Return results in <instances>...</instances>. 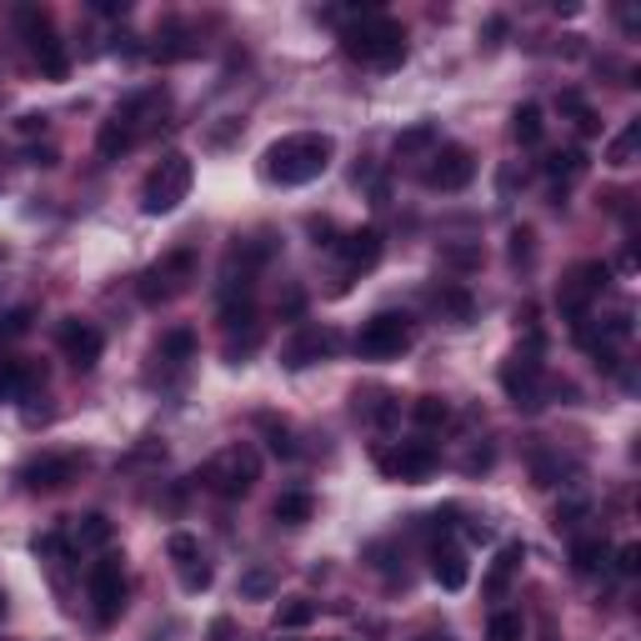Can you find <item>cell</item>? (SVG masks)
<instances>
[{"label":"cell","mask_w":641,"mask_h":641,"mask_svg":"<svg viewBox=\"0 0 641 641\" xmlns=\"http://www.w3.org/2000/svg\"><path fill=\"white\" fill-rule=\"evenodd\" d=\"M311 621H316V602H311V596H291V602L276 606L271 627L276 631H301V627H311Z\"/></svg>","instance_id":"cell-29"},{"label":"cell","mask_w":641,"mask_h":641,"mask_svg":"<svg viewBox=\"0 0 641 641\" xmlns=\"http://www.w3.org/2000/svg\"><path fill=\"white\" fill-rule=\"evenodd\" d=\"M336 161V141L326 131H296V136H281V141L266 145L261 155V176L271 186H311L331 171Z\"/></svg>","instance_id":"cell-1"},{"label":"cell","mask_w":641,"mask_h":641,"mask_svg":"<svg viewBox=\"0 0 641 641\" xmlns=\"http://www.w3.org/2000/svg\"><path fill=\"white\" fill-rule=\"evenodd\" d=\"M0 617H5V592H0Z\"/></svg>","instance_id":"cell-51"},{"label":"cell","mask_w":641,"mask_h":641,"mask_svg":"<svg viewBox=\"0 0 641 641\" xmlns=\"http://www.w3.org/2000/svg\"><path fill=\"white\" fill-rule=\"evenodd\" d=\"M617 571H621V576H637V571H641V547H637V541H627V547L617 551Z\"/></svg>","instance_id":"cell-44"},{"label":"cell","mask_w":641,"mask_h":641,"mask_svg":"<svg viewBox=\"0 0 641 641\" xmlns=\"http://www.w3.org/2000/svg\"><path fill=\"white\" fill-rule=\"evenodd\" d=\"M441 266H452V271H476L481 266V246L466 241V246H441Z\"/></svg>","instance_id":"cell-39"},{"label":"cell","mask_w":641,"mask_h":641,"mask_svg":"<svg viewBox=\"0 0 641 641\" xmlns=\"http://www.w3.org/2000/svg\"><path fill=\"white\" fill-rule=\"evenodd\" d=\"M261 427H266V436H271V452L276 456H296V441H291V427H285V421L261 416Z\"/></svg>","instance_id":"cell-40"},{"label":"cell","mask_w":641,"mask_h":641,"mask_svg":"<svg viewBox=\"0 0 641 641\" xmlns=\"http://www.w3.org/2000/svg\"><path fill=\"white\" fill-rule=\"evenodd\" d=\"M436 145H441L436 120H416V126H406V131L396 136V155H431Z\"/></svg>","instance_id":"cell-27"},{"label":"cell","mask_w":641,"mask_h":641,"mask_svg":"<svg viewBox=\"0 0 641 641\" xmlns=\"http://www.w3.org/2000/svg\"><path fill=\"white\" fill-rule=\"evenodd\" d=\"M341 261L351 276H366L381 266V256H386V236H381V226H361V231H346L341 241Z\"/></svg>","instance_id":"cell-16"},{"label":"cell","mask_w":641,"mask_h":641,"mask_svg":"<svg viewBox=\"0 0 641 641\" xmlns=\"http://www.w3.org/2000/svg\"><path fill=\"white\" fill-rule=\"evenodd\" d=\"M561 110H567V116L576 120V131H582V136L602 131V120H596V110L586 106V101H582V95H576V91H561Z\"/></svg>","instance_id":"cell-37"},{"label":"cell","mask_w":641,"mask_h":641,"mask_svg":"<svg viewBox=\"0 0 641 641\" xmlns=\"http://www.w3.org/2000/svg\"><path fill=\"white\" fill-rule=\"evenodd\" d=\"M60 351H66V361H71L75 371H91L95 361H101V351H106V336H101V326H91V320L81 316H66L56 331Z\"/></svg>","instance_id":"cell-14"},{"label":"cell","mask_w":641,"mask_h":641,"mask_svg":"<svg viewBox=\"0 0 641 641\" xmlns=\"http://www.w3.org/2000/svg\"><path fill=\"white\" fill-rule=\"evenodd\" d=\"M85 592H91L95 621L110 627V621L126 611V561H120L116 551H101V557L91 561V571H85Z\"/></svg>","instance_id":"cell-8"},{"label":"cell","mask_w":641,"mask_h":641,"mask_svg":"<svg viewBox=\"0 0 641 641\" xmlns=\"http://www.w3.org/2000/svg\"><path fill=\"white\" fill-rule=\"evenodd\" d=\"M176 576H180V586H186V592L196 596V592H206V586H211V561H206L201 551H196L190 561H176Z\"/></svg>","instance_id":"cell-35"},{"label":"cell","mask_w":641,"mask_h":641,"mask_svg":"<svg viewBox=\"0 0 641 641\" xmlns=\"http://www.w3.org/2000/svg\"><path fill=\"white\" fill-rule=\"evenodd\" d=\"M466 536H471V541H491V526L487 522H466Z\"/></svg>","instance_id":"cell-49"},{"label":"cell","mask_w":641,"mask_h":641,"mask_svg":"<svg viewBox=\"0 0 641 641\" xmlns=\"http://www.w3.org/2000/svg\"><path fill=\"white\" fill-rule=\"evenodd\" d=\"M541 171H547L551 180L582 176V171H586V151H582V145H571V151H551V155H547V166H541Z\"/></svg>","instance_id":"cell-33"},{"label":"cell","mask_w":641,"mask_h":641,"mask_svg":"<svg viewBox=\"0 0 641 641\" xmlns=\"http://www.w3.org/2000/svg\"><path fill=\"white\" fill-rule=\"evenodd\" d=\"M586 516V501H567V506L557 511V526H576Z\"/></svg>","instance_id":"cell-46"},{"label":"cell","mask_w":641,"mask_h":641,"mask_svg":"<svg viewBox=\"0 0 641 641\" xmlns=\"http://www.w3.org/2000/svg\"><path fill=\"white\" fill-rule=\"evenodd\" d=\"M541 136H547V116H541V106H532V101H526V106L511 110V141H516V145H536Z\"/></svg>","instance_id":"cell-26"},{"label":"cell","mask_w":641,"mask_h":641,"mask_svg":"<svg viewBox=\"0 0 641 641\" xmlns=\"http://www.w3.org/2000/svg\"><path fill=\"white\" fill-rule=\"evenodd\" d=\"M31 331V306H11L0 316V341H11V336H25Z\"/></svg>","instance_id":"cell-41"},{"label":"cell","mask_w":641,"mask_h":641,"mask_svg":"<svg viewBox=\"0 0 641 641\" xmlns=\"http://www.w3.org/2000/svg\"><path fill=\"white\" fill-rule=\"evenodd\" d=\"M411 421L421 431L446 427V421H452V401H446V396H416V401H411Z\"/></svg>","instance_id":"cell-30"},{"label":"cell","mask_w":641,"mask_h":641,"mask_svg":"<svg viewBox=\"0 0 641 641\" xmlns=\"http://www.w3.org/2000/svg\"><path fill=\"white\" fill-rule=\"evenodd\" d=\"M341 56L357 60V66H371V71H396L406 60V25L376 11V5H366L341 31Z\"/></svg>","instance_id":"cell-2"},{"label":"cell","mask_w":641,"mask_h":641,"mask_svg":"<svg viewBox=\"0 0 641 641\" xmlns=\"http://www.w3.org/2000/svg\"><path fill=\"white\" fill-rule=\"evenodd\" d=\"M201 481L215 491V497L236 501V497H246V491L261 481V456L250 452L246 441H241V446H221V452L201 466Z\"/></svg>","instance_id":"cell-6"},{"label":"cell","mask_w":641,"mask_h":641,"mask_svg":"<svg viewBox=\"0 0 641 641\" xmlns=\"http://www.w3.org/2000/svg\"><path fill=\"white\" fill-rule=\"evenodd\" d=\"M40 366L25 357H0V401H25L40 386Z\"/></svg>","instance_id":"cell-18"},{"label":"cell","mask_w":641,"mask_h":641,"mask_svg":"<svg viewBox=\"0 0 641 641\" xmlns=\"http://www.w3.org/2000/svg\"><path fill=\"white\" fill-rule=\"evenodd\" d=\"M491 462H497V452H491V446H471V452L462 456V471H466V476L491 471Z\"/></svg>","instance_id":"cell-43"},{"label":"cell","mask_w":641,"mask_h":641,"mask_svg":"<svg viewBox=\"0 0 641 641\" xmlns=\"http://www.w3.org/2000/svg\"><path fill=\"white\" fill-rule=\"evenodd\" d=\"M416 641H456L452 631H427V637H416Z\"/></svg>","instance_id":"cell-50"},{"label":"cell","mask_w":641,"mask_h":641,"mask_svg":"<svg viewBox=\"0 0 641 641\" xmlns=\"http://www.w3.org/2000/svg\"><path fill=\"white\" fill-rule=\"evenodd\" d=\"M637 151H641V120H627V126H621V136L611 145H606V166H631V161H637Z\"/></svg>","instance_id":"cell-31"},{"label":"cell","mask_w":641,"mask_h":641,"mask_svg":"<svg viewBox=\"0 0 641 641\" xmlns=\"http://www.w3.org/2000/svg\"><path fill=\"white\" fill-rule=\"evenodd\" d=\"M487 641H526V621H522V611H491V621H487Z\"/></svg>","instance_id":"cell-34"},{"label":"cell","mask_w":641,"mask_h":641,"mask_svg":"<svg viewBox=\"0 0 641 641\" xmlns=\"http://www.w3.org/2000/svg\"><path fill=\"white\" fill-rule=\"evenodd\" d=\"M541 381H547V371H541V346H522V351H511V357L501 361V392L516 406H526V411L541 406Z\"/></svg>","instance_id":"cell-10"},{"label":"cell","mask_w":641,"mask_h":641,"mask_svg":"<svg viewBox=\"0 0 641 641\" xmlns=\"http://www.w3.org/2000/svg\"><path fill=\"white\" fill-rule=\"evenodd\" d=\"M271 516L281 526H306L311 516H316V497H311V491H281L276 506H271Z\"/></svg>","instance_id":"cell-24"},{"label":"cell","mask_w":641,"mask_h":641,"mask_svg":"<svg viewBox=\"0 0 641 641\" xmlns=\"http://www.w3.org/2000/svg\"><path fill=\"white\" fill-rule=\"evenodd\" d=\"M166 551H171V561H190L196 551H201V541H196L190 532H176V536L166 541Z\"/></svg>","instance_id":"cell-42"},{"label":"cell","mask_w":641,"mask_h":641,"mask_svg":"<svg viewBox=\"0 0 641 641\" xmlns=\"http://www.w3.org/2000/svg\"><path fill=\"white\" fill-rule=\"evenodd\" d=\"M571 466L561 462V452H547V446H536L532 452V476H536V487H561V476H567Z\"/></svg>","instance_id":"cell-32"},{"label":"cell","mask_w":641,"mask_h":641,"mask_svg":"<svg viewBox=\"0 0 641 641\" xmlns=\"http://www.w3.org/2000/svg\"><path fill=\"white\" fill-rule=\"evenodd\" d=\"M511 261H532V231H511Z\"/></svg>","instance_id":"cell-45"},{"label":"cell","mask_w":641,"mask_h":641,"mask_svg":"<svg viewBox=\"0 0 641 641\" xmlns=\"http://www.w3.org/2000/svg\"><path fill=\"white\" fill-rule=\"evenodd\" d=\"M190 281H196V246H176V250H166L155 266H145L141 281H136V291H141L145 306H166V301H176Z\"/></svg>","instance_id":"cell-7"},{"label":"cell","mask_w":641,"mask_h":641,"mask_svg":"<svg viewBox=\"0 0 641 641\" xmlns=\"http://www.w3.org/2000/svg\"><path fill=\"white\" fill-rule=\"evenodd\" d=\"M436 306H441V316L456 320V326H466V320L476 316L471 291H466V285H456V281H441V285H436Z\"/></svg>","instance_id":"cell-25"},{"label":"cell","mask_w":641,"mask_h":641,"mask_svg":"<svg viewBox=\"0 0 641 641\" xmlns=\"http://www.w3.org/2000/svg\"><path fill=\"white\" fill-rule=\"evenodd\" d=\"M271 592H276V571H271V567L241 571V596H246V602H266Z\"/></svg>","instance_id":"cell-36"},{"label":"cell","mask_w":641,"mask_h":641,"mask_svg":"<svg viewBox=\"0 0 641 641\" xmlns=\"http://www.w3.org/2000/svg\"><path fill=\"white\" fill-rule=\"evenodd\" d=\"M15 31H21L31 60L40 66V75H50V81H66V75H71V50L56 36L50 11H40V5H15Z\"/></svg>","instance_id":"cell-4"},{"label":"cell","mask_w":641,"mask_h":641,"mask_svg":"<svg viewBox=\"0 0 641 641\" xmlns=\"http://www.w3.org/2000/svg\"><path fill=\"white\" fill-rule=\"evenodd\" d=\"M431 582H436L441 592H462V586L471 582L466 551H456V547H436V551H431Z\"/></svg>","instance_id":"cell-20"},{"label":"cell","mask_w":641,"mask_h":641,"mask_svg":"<svg viewBox=\"0 0 641 641\" xmlns=\"http://www.w3.org/2000/svg\"><path fill=\"white\" fill-rule=\"evenodd\" d=\"M606 285H611V266H606V261H582V266H571V271L561 276L557 306L567 311L571 320H582V316H592V301H602Z\"/></svg>","instance_id":"cell-9"},{"label":"cell","mask_w":641,"mask_h":641,"mask_svg":"<svg viewBox=\"0 0 641 641\" xmlns=\"http://www.w3.org/2000/svg\"><path fill=\"white\" fill-rule=\"evenodd\" d=\"M85 471V456L81 452H56V456H40L21 471L25 491H36V497H50V491H66L71 481H81Z\"/></svg>","instance_id":"cell-13"},{"label":"cell","mask_w":641,"mask_h":641,"mask_svg":"<svg viewBox=\"0 0 641 641\" xmlns=\"http://www.w3.org/2000/svg\"><path fill=\"white\" fill-rule=\"evenodd\" d=\"M31 551H36V557H46V561H71L75 557V541H66L60 532H46V536H36V541H31Z\"/></svg>","instance_id":"cell-38"},{"label":"cell","mask_w":641,"mask_h":641,"mask_svg":"<svg viewBox=\"0 0 641 641\" xmlns=\"http://www.w3.org/2000/svg\"><path fill=\"white\" fill-rule=\"evenodd\" d=\"M190 186H196V161H190L186 151H166L141 180V211L145 215H171L190 196Z\"/></svg>","instance_id":"cell-3"},{"label":"cell","mask_w":641,"mask_h":641,"mask_svg":"<svg viewBox=\"0 0 641 641\" xmlns=\"http://www.w3.org/2000/svg\"><path fill=\"white\" fill-rule=\"evenodd\" d=\"M136 141H141V136H136L120 116H110L106 126H101V136H95V155H101V161H120V155L131 151Z\"/></svg>","instance_id":"cell-21"},{"label":"cell","mask_w":641,"mask_h":641,"mask_svg":"<svg viewBox=\"0 0 641 641\" xmlns=\"http://www.w3.org/2000/svg\"><path fill=\"white\" fill-rule=\"evenodd\" d=\"M110 536H116V526H110V516H101V511H85L81 522H75V547H110Z\"/></svg>","instance_id":"cell-28"},{"label":"cell","mask_w":641,"mask_h":641,"mask_svg":"<svg viewBox=\"0 0 641 641\" xmlns=\"http://www.w3.org/2000/svg\"><path fill=\"white\" fill-rule=\"evenodd\" d=\"M476 180V155L466 151V145H456V141H446V145H436V151L427 155V166H421V186L427 190H466Z\"/></svg>","instance_id":"cell-11"},{"label":"cell","mask_w":641,"mask_h":641,"mask_svg":"<svg viewBox=\"0 0 641 641\" xmlns=\"http://www.w3.org/2000/svg\"><path fill=\"white\" fill-rule=\"evenodd\" d=\"M357 416L371 421V427H396L401 421V396L386 392V386H357Z\"/></svg>","instance_id":"cell-17"},{"label":"cell","mask_w":641,"mask_h":641,"mask_svg":"<svg viewBox=\"0 0 641 641\" xmlns=\"http://www.w3.org/2000/svg\"><path fill=\"white\" fill-rule=\"evenodd\" d=\"M606 561H611L606 536H576V541H571V567L582 571V576H596V571H606Z\"/></svg>","instance_id":"cell-23"},{"label":"cell","mask_w":641,"mask_h":641,"mask_svg":"<svg viewBox=\"0 0 641 641\" xmlns=\"http://www.w3.org/2000/svg\"><path fill=\"white\" fill-rule=\"evenodd\" d=\"M522 561H526V547H522V541H511V547H501L497 557H491L487 576H481V592H487V596H506V586L516 582V571H522Z\"/></svg>","instance_id":"cell-19"},{"label":"cell","mask_w":641,"mask_h":641,"mask_svg":"<svg viewBox=\"0 0 641 641\" xmlns=\"http://www.w3.org/2000/svg\"><path fill=\"white\" fill-rule=\"evenodd\" d=\"M336 331H326V326H301L291 341L281 346V366L285 371H306V366H316V361H331V351H336Z\"/></svg>","instance_id":"cell-15"},{"label":"cell","mask_w":641,"mask_h":641,"mask_svg":"<svg viewBox=\"0 0 641 641\" xmlns=\"http://www.w3.org/2000/svg\"><path fill=\"white\" fill-rule=\"evenodd\" d=\"M436 462H441V452L431 446V441H396V446H381L376 452V466L392 481H427L431 471H436Z\"/></svg>","instance_id":"cell-12"},{"label":"cell","mask_w":641,"mask_h":641,"mask_svg":"<svg viewBox=\"0 0 641 641\" xmlns=\"http://www.w3.org/2000/svg\"><path fill=\"white\" fill-rule=\"evenodd\" d=\"M155 361H166V366L196 361V331H190V326H171V331L155 341Z\"/></svg>","instance_id":"cell-22"},{"label":"cell","mask_w":641,"mask_h":641,"mask_svg":"<svg viewBox=\"0 0 641 641\" xmlns=\"http://www.w3.org/2000/svg\"><path fill=\"white\" fill-rule=\"evenodd\" d=\"M15 126H21V136H36V131H46V116H36V110H31V116H21Z\"/></svg>","instance_id":"cell-48"},{"label":"cell","mask_w":641,"mask_h":641,"mask_svg":"<svg viewBox=\"0 0 641 641\" xmlns=\"http://www.w3.org/2000/svg\"><path fill=\"white\" fill-rule=\"evenodd\" d=\"M522 171H516V166H506V171H501V176H497V186H501V196H511V190H516V186H522Z\"/></svg>","instance_id":"cell-47"},{"label":"cell","mask_w":641,"mask_h":641,"mask_svg":"<svg viewBox=\"0 0 641 641\" xmlns=\"http://www.w3.org/2000/svg\"><path fill=\"white\" fill-rule=\"evenodd\" d=\"M416 346V320L406 311H376L371 320H361L357 331V357L366 361H396Z\"/></svg>","instance_id":"cell-5"}]
</instances>
